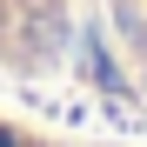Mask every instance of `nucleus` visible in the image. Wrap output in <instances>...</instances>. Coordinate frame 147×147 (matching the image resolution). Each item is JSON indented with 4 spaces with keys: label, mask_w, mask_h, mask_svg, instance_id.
<instances>
[{
    "label": "nucleus",
    "mask_w": 147,
    "mask_h": 147,
    "mask_svg": "<svg viewBox=\"0 0 147 147\" xmlns=\"http://www.w3.org/2000/svg\"><path fill=\"white\" fill-rule=\"evenodd\" d=\"M107 27L120 40V54L140 74V100H147V0H107Z\"/></svg>",
    "instance_id": "obj_1"
}]
</instances>
